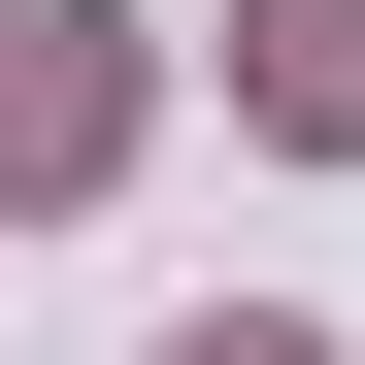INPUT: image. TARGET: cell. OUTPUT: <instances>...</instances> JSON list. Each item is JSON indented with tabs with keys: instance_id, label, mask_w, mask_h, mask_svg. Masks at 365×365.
<instances>
[{
	"instance_id": "6da1fadb",
	"label": "cell",
	"mask_w": 365,
	"mask_h": 365,
	"mask_svg": "<svg viewBox=\"0 0 365 365\" xmlns=\"http://www.w3.org/2000/svg\"><path fill=\"white\" fill-rule=\"evenodd\" d=\"M133 166V0H0V200H100Z\"/></svg>"
},
{
	"instance_id": "7a4b0ae2",
	"label": "cell",
	"mask_w": 365,
	"mask_h": 365,
	"mask_svg": "<svg viewBox=\"0 0 365 365\" xmlns=\"http://www.w3.org/2000/svg\"><path fill=\"white\" fill-rule=\"evenodd\" d=\"M232 100H266V133H332V166H365V0H232Z\"/></svg>"
},
{
	"instance_id": "3957f363",
	"label": "cell",
	"mask_w": 365,
	"mask_h": 365,
	"mask_svg": "<svg viewBox=\"0 0 365 365\" xmlns=\"http://www.w3.org/2000/svg\"><path fill=\"white\" fill-rule=\"evenodd\" d=\"M166 365H332V332H166Z\"/></svg>"
}]
</instances>
